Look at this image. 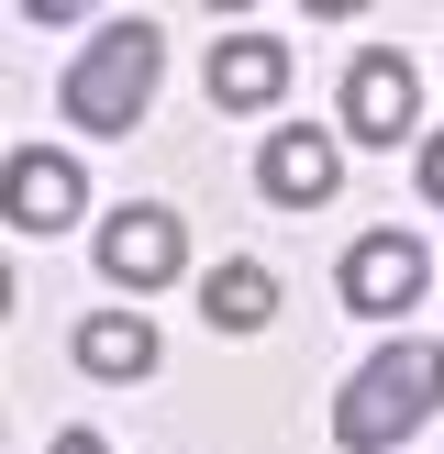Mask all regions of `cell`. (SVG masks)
I'll list each match as a JSON object with an SVG mask.
<instances>
[{
	"label": "cell",
	"instance_id": "1",
	"mask_svg": "<svg viewBox=\"0 0 444 454\" xmlns=\"http://www.w3.org/2000/svg\"><path fill=\"white\" fill-rule=\"evenodd\" d=\"M444 411V344H422V333H400V344H377L367 366L345 377V399H333V443L355 454H389L411 421Z\"/></svg>",
	"mask_w": 444,
	"mask_h": 454
},
{
	"label": "cell",
	"instance_id": "2",
	"mask_svg": "<svg viewBox=\"0 0 444 454\" xmlns=\"http://www.w3.org/2000/svg\"><path fill=\"white\" fill-rule=\"evenodd\" d=\"M155 67H167V44H155V22H100V34L78 44V67H67V122L78 133H133L155 100Z\"/></svg>",
	"mask_w": 444,
	"mask_h": 454
},
{
	"label": "cell",
	"instance_id": "3",
	"mask_svg": "<svg viewBox=\"0 0 444 454\" xmlns=\"http://www.w3.org/2000/svg\"><path fill=\"white\" fill-rule=\"evenodd\" d=\"M178 266H189V233H178L167 200H123V211L100 222V278H111V288L145 300V288H167Z\"/></svg>",
	"mask_w": 444,
	"mask_h": 454
},
{
	"label": "cell",
	"instance_id": "4",
	"mask_svg": "<svg viewBox=\"0 0 444 454\" xmlns=\"http://www.w3.org/2000/svg\"><path fill=\"white\" fill-rule=\"evenodd\" d=\"M422 288H433V255H422L411 233H367V244H345V310H367V322H411Z\"/></svg>",
	"mask_w": 444,
	"mask_h": 454
},
{
	"label": "cell",
	"instance_id": "5",
	"mask_svg": "<svg viewBox=\"0 0 444 454\" xmlns=\"http://www.w3.org/2000/svg\"><path fill=\"white\" fill-rule=\"evenodd\" d=\"M411 122H422L411 56H389V44H377V56H355V67H345V133H355V145H400Z\"/></svg>",
	"mask_w": 444,
	"mask_h": 454
},
{
	"label": "cell",
	"instance_id": "6",
	"mask_svg": "<svg viewBox=\"0 0 444 454\" xmlns=\"http://www.w3.org/2000/svg\"><path fill=\"white\" fill-rule=\"evenodd\" d=\"M256 189H266V200H289V211H322V200L345 189V155H333V133H322V122H289V133H266V155H256Z\"/></svg>",
	"mask_w": 444,
	"mask_h": 454
},
{
	"label": "cell",
	"instance_id": "7",
	"mask_svg": "<svg viewBox=\"0 0 444 454\" xmlns=\"http://www.w3.org/2000/svg\"><path fill=\"white\" fill-rule=\"evenodd\" d=\"M78 155H44V145H22L12 155V177H0V211H12V233H67L78 222Z\"/></svg>",
	"mask_w": 444,
	"mask_h": 454
},
{
	"label": "cell",
	"instance_id": "8",
	"mask_svg": "<svg viewBox=\"0 0 444 454\" xmlns=\"http://www.w3.org/2000/svg\"><path fill=\"white\" fill-rule=\"evenodd\" d=\"M278 89H289V44H278V34L211 44V100H222V111H266Z\"/></svg>",
	"mask_w": 444,
	"mask_h": 454
},
{
	"label": "cell",
	"instance_id": "9",
	"mask_svg": "<svg viewBox=\"0 0 444 454\" xmlns=\"http://www.w3.org/2000/svg\"><path fill=\"white\" fill-rule=\"evenodd\" d=\"M200 310H211V333H266L278 322V278H266L256 255H234V266L200 278Z\"/></svg>",
	"mask_w": 444,
	"mask_h": 454
},
{
	"label": "cell",
	"instance_id": "10",
	"mask_svg": "<svg viewBox=\"0 0 444 454\" xmlns=\"http://www.w3.org/2000/svg\"><path fill=\"white\" fill-rule=\"evenodd\" d=\"M78 366L89 377H145L155 366V322L145 310H89L78 322Z\"/></svg>",
	"mask_w": 444,
	"mask_h": 454
},
{
	"label": "cell",
	"instance_id": "11",
	"mask_svg": "<svg viewBox=\"0 0 444 454\" xmlns=\"http://www.w3.org/2000/svg\"><path fill=\"white\" fill-rule=\"evenodd\" d=\"M44 454H111V443H100V433H89V421H67V433H56V443H44Z\"/></svg>",
	"mask_w": 444,
	"mask_h": 454
},
{
	"label": "cell",
	"instance_id": "12",
	"mask_svg": "<svg viewBox=\"0 0 444 454\" xmlns=\"http://www.w3.org/2000/svg\"><path fill=\"white\" fill-rule=\"evenodd\" d=\"M422 200H444V133L422 145Z\"/></svg>",
	"mask_w": 444,
	"mask_h": 454
}]
</instances>
